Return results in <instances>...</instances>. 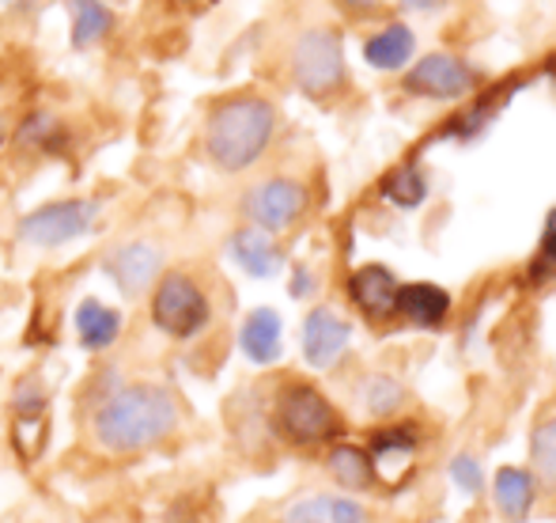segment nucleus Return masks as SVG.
I'll return each instance as SVG.
<instances>
[{"label":"nucleus","instance_id":"4","mask_svg":"<svg viewBox=\"0 0 556 523\" xmlns=\"http://www.w3.org/2000/svg\"><path fill=\"white\" fill-rule=\"evenodd\" d=\"M148 319L160 334L175 341H190L198 338L201 331L213 319V303H208V292L182 270H170L155 281L152 300H148Z\"/></svg>","mask_w":556,"mask_h":523},{"label":"nucleus","instance_id":"29","mask_svg":"<svg viewBox=\"0 0 556 523\" xmlns=\"http://www.w3.org/2000/svg\"><path fill=\"white\" fill-rule=\"evenodd\" d=\"M545 236H556V209L549 213V221H545Z\"/></svg>","mask_w":556,"mask_h":523},{"label":"nucleus","instance_id":"8","mask_svg":"<svg viewBox=\"0 0 556 523\" xmlns=\"http://www.w3.org/2000/svg\"><path fill=\"white\" fill-rule=\"evenodd\" d=\"M469 88H473V73L458 58H451V53H428L405 76V91L428 99H458Z\"/></svg>","mask_w":556,"mask_h":523},{"label":"nucleus","instance_id":"23","mask_svg":"<svg viewBox=\"0 0 556 523\" xmlns=\"http://www.w3.org/2000/svg\"><path fill=\"white\" fill-rule=\"evenodd\" d=\"M530 459H534L538 478L556 489V413L534 428V436H530Z\"/></svg>","mask_w":556,"mask_h":523},{"label":"nucleus","instance_id":"17","mask_svg":"<svg viewBox=\"0 0 556 523\" xmlns=\"http://www.w3.org/2000/svg\"><path fill=\"white\" fill-rule=\"evenodd\" d=\"M394 311L405 319V323L432 331V326H440L443 319H446V311H451V296H446L440 285L417 281V285H402V288H397Z\"/></svg>","mask_w":556,"mask_h":523},{"label":"nucleus","instance_id":"25","mask_svg":"<svg viewBox=\"0 0 556 523\" xmlns=\"http://www.w3.org/2000/svg\"><path fill=\"white\" fill-rule=\"evenodd\" d=\"M359 398H364V410L371 413V418H390V413L402 406V384L397 379H390V376H371L364 384V391H359Z\"/></svg>","mask_w":556,"mask_h":523},{"label":"nucleus","instance_id":"13","mask_svg":"<svg viewBox=\"0 0 556 523\" xmlns=\"http://www.w3.org/2000/svg\"><path fill=\"white\" fill-rule=\"evenodd\" d=\"M397 277L387 270V265H359L356 273L349 277V296L367 319H387L394 315L397 303Z\"/></svg>","mask_w":556,"mask_h":523},{"label":"nucleus","instance_id":"11","mask_svg":"<svg viewBox=\"0 0 556 523\" xmlns=\"http://www.w3.org/2000/svg\"><path fill=\"white\" fill-rule=\"evenodd\" d=\"M239 349L250 364L269 369L285 353V323L273 308H254L239 326Z\"/></svg>","mask_w":556,"mask_h":523},{"label":"nucleus","instance_id":"5","mask_svg":"<svg viewBox=\"0 0 556 523\" xmlns=\"http://www.w3.org/2000/svg\"><path fill=\"white\" fill-rule=\"evenodd\" d=\"M99 221V206L84 198H68V201H50V206L35 209L20 221V239L27 247H65L73 239L88 236Z\"/></svg>","mask_w":556,"mask_h":523},{"label":"nucleus","instance_id":"1","mask_svg":"<svg viewBox=\"0 0 556 523\" xmlns=\"http://www.w3.org/2000/svg\"><path fill=\"white\" fill-rule=\"evenodd\" d=\"M182 428V402L155 379L111 376L88 402V436L103 456L132 459Z\"/></svg>","mask_w":556,"mask_h":523},{"label":"nucleus","instance_id":"26","mask_svg":"<svg viewBox=\"0 0 556 523\" xmlns=\"http://www.w3.org/2000/svg\"><path fill=\"white\" fill-rule=\"evenodd\" d=\"M451 478L458 482V489L462 494H469V497H477L484 489V474H481V463H477L473 456H454L451 459Z\"/></svg>","mask_w":556,"mask_h":523},{"label":"nucleus","instance_id":"31","mask_svg":"<svg viewBox=\"0 0 556 523\" xmlns=\"http://www.w3.org/2000/svg\"><path fill=\"white\" fill-rule=\"evenodd\" d=\"M0 145H4V122H0Z\"/></svg>","mask_w":556,"mask_h":523},{"label":"nucleus","instance_id":"24","mask_svg":"<svg viewBox=\"0 0 556 523\" xmlns=\"http://www.w3.org/2000/svg\"><path fill=\"white\" fill-rule=\"evenodd\" d=\"M382 198L387 201H394V206H402V209H417L420 201L428 198V183H425V175H420L417 167H402V171H394V175L382 183Z\"/></svg>","mask_w":556,"mask_h":523},{"label":"nucleus","instance_id":"3","mask_svg":"<svg viewBox=\"0 0 556 523\" xmlns=\"http://www.w3.org/2000/svg\"><path fill=\"white\" fill-rule=\"evenodd\" d=\"M269 425L292 448H318V444H330L344 433V421L337 413V406L315 384H307V379H288L273 395Z\"/></svg>","mask_w":556,"mask_h":523},{"label":"nucleus","instance_id":"6","mask_svg":"<svg viewBox=\"0 0 556 523\" xmlns=\"http://www.w3.org/2000/svg\"><path fill=\"white\" fill-rule=\"evenodd\" d=\"M303 209H307V190H303V183L285 175L250 186L247 198H242V213H247L250 228H262L269 236L292 228L303 216Z\"/></svg>","mask_w":556,"mask_h":523},{"label":"nucleus","instance_id":"30","mask_svg":"<svg viewBox=\"0 0 556 523\" xmlns=\"http://www.w3.org/2000/svg\"><path fill=\"white\" fill-rule=\"evenodd\" d=\"M435 0H405V8H432Z\"/></svg>","mask_w":556,"mask_h":523},{"label":"nucleus","instance_id":"9","mask_svg":"<svg viewBox=\"0 0 556 523\" xmlns=\"http://www.w3.org/2000/svg\"><path fill=\"white\" fill-rule=\"evenodd\" d=\"M163 270V251L152 244V239H132V244H122L117 251L106 259V273L114 277V285L122 288L125 296H140L155 285Z\"/></svg>","mask_w":556,"mask_h":523},{"label":"nucleus","instance_id":"10","mask_svg":"<svg viewBox=\"0 0 556 523\" xmlns=\"http://www.w3.org/2000/svg\"><path fill=\"white\" fill-rule=\"evenodd\" d=\"M352 326L349 319H341L333 308H315L303 319V357H307L311 369H330L337 357L349 349Z\"/></svg>","mask_w":556,"mask_h":523},{"label":"nucleus","instance_id":"7","mask_svg":"<svg viewBox=\"0 0 556 523\" xmlns=\"http://www.w3.org/2000/svg\"><path fill=\"white\" fill-rule=\"evenodd\" d=\"M292 76L311 96L333 91L344 76L341 38H337L333 30H307L292 50Z\"/></svg>","mask_w":556,"mask_h":523},{"label":"nucleus","instance_id":"16","mask_svg":"<svg viewBox=\"0 0 556 523\" xmlns=\"http://www.w3.org/2000/svg\"><path fill=\"white\" fill-rule=\"evenodd\" d=\"M280 523H367V509L352 497L315 494L288 505Z\"/></svg>","mask_w":556,"mask_h":523},{"label":"nucleus","instance_id":"22","mask_svg":"<svg viewBox=\"0 0 556 523\" xmlns=\"http://www.w3.org/2000/svg\"><path fill=\"white\" fill-rule=\"evenodd\" d=\"M68 12H73V46L76 50H88V46L103 42L114 27V15L103 0H65Z\"/></svg>","mask_w":556,"mask_h":523},{"label":"nucleus","instance_id":"14","mask_svg":"<svg viewBox=\"0 0 556 523\" xmlns=\"http://www.w3.org/2000/svg\"><path fill=\"white\" fill-rule=\"evenodd\" d=\"M73 323H76V338H80V346L88 353H106L122 338V311L103 300H91V296L80 300Z\"/></svg>","mask_w":556,"mask_h":523},{"label":"nucleus","instance_id":"20","mask_svg":"<svg viewBox=\"0 0 556 523\" xmlns=\"http://www.w3.org/2000/svg\"><path fill=\"white\" fill-rule=\"evenodd\" d=\"M326 474L337 482L341 489H352V494H364V489L375 486V466L371 456L356 444H333L326 451Z\"/></svg>","mask_w":556,"mask_h":523},{"label":"nucleus","instance_id":"28","mask_svg":"<svg viewBox=\"0 0 556 523\" xmlns=\"http://www.w3.org/2000/svg\"><path fill=\"white\" fill-rule=\"evenodd\" d=\"M344 8H352V12H367V8H375L379 0H341Z\"/></svg>","mask_w":556,"mask_h":523},{"label":"nucleus","instance_id":"19","mask_svg":"<svg viewBox=\"0 0 556 523\" xmlns=\"http://www.w3.org/2000/svg\"><path fill=\"white\" fill-rule=\"evenodd\" d=\"M231 259L239 262L242 273L250 277H273L280 270V247L273 244L269 232L262 228H239L231 236Z\"/></svg>","mask_w":556,"mask_h":523},{"label":"nucleus","instance_id":"2","mask_svg":"<svg viewBox=\"0 0 556 523\" xmlns=\"http://www.w3.org/2000/svg\"><path fill=\"white\" fill-rule=\"evenodd\" d=\"M277 133V111L262 96H231L205 122V152L227 175L254 167Z\"/></svg>","mask_w":556,"mask_h":523},{"label":"nucleus","instance_id":"12","mask_svg":"<svg viewBox=\"0 0 556 523\" xmlns=\"http://www.w3.org/2000/svg\"><path fill=\"white\" fill-rule=\"evenodd\" d=\"M413 456H417V425H394V428H382L379 436L371 440V466H375V478L397 482L413 471Z\"/></svg>","mask_w":556,"mask_h":523},{"label":"nucleus","instance_id":"18","mask_svg":"<svg viewBox=\"0 0 556 523\" xmlns=\"http://www.w3.org/2000/svg\"><path fill=\"white\" fill-rule=\"evenodd\" d=\"M8 410H12V440H20L23 433H42L46 436V413H50V391L38 376H23L15 379L12 395H8Z\"/></svg>","mask_w":556,"mask_h":523},{"label":"nucleus","instance_id":"21","mask_svg":"<svg viewBox=\"0 0 556 523\" xmlns=\"http://www.w3.org/2000/svg\"><path fill=\"white\" fill-rule=\"evenodd\" d=\"M413 30L402 27V23H390V27H382L379 35L367 38L364 46V58L367 65L382 69V73H394V69H402L405 61L413 58Z\"/></svg>","mask_w":556,"mask_h":523},{"label":"nucleus","instance_id":"27","mask_svg":"<svg viewBox=\"0 0 556 523\" xmlns=\"http://www.w3.org/2000/svg\"><path fill=\"white\" fill-rule=\"evenodd\" d=\"M307 292H311V273H307V270H295L292 296H307Z\"/></svg>","mask_w":556,"mask_h":523},{"label":"nucleus","instance_id":"15","mask_svg":"<svg viewBox=\"0 0 556 523\" xmlns=\"http://www.w3.org/2000/svg\"><path fill=\"white\" fill-rule=\"evenodd\" d=\"M534 494H538V482L527 466H500L496 478H492V501H496V512L507 523H522L530 516Z\"/></svg>","mask_w":556,"mask_h":523}]
</instances>
